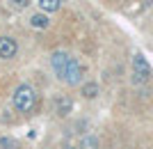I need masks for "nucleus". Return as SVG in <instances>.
I'll return each instance as SVG.
<instances>
[{
  "mask_svg": "<svg viewBox=\"0 0 153 149\" xmlns=\"http://www.w3.org/2000/svg\"><path fill=\"white\" fill-rule=\"evenodd\" d=\"M30 23H32V28H37V30H46V28L51 25V21H48L46 14H32Z\"/></svg>",
  "mask_w": 153,
  "mask_h": 149,
  "instance_id": "0eeeda50",
  "label": "nucleus"
},
{
  "mask_svg": "<svg viewBox=\"0 0 153 149\" xmlns=\"http://www.w3.org/2000/svg\"><path fill=\"white\" fill-rule=\"evenodd\" d=\"M69 60H71V55H69V53H64V51H55L51 55V67H53V71L57 73V78L62 76V71L66 69Z\"/></svg>",
  "mask_w": 153,
  "mask_h": 149,
  "instance_id": "20e7f679",
  "label": "nucleus"
},
{
  "mask_svg": "<svg viewBox=\"0 0 153 149\" xmlns=\"http://www.w3.org/2000/svg\"><path fill=\"white\" fill-rule=\"evenodd\" d=\"M149 78H151V67H149L146 58L142 53H137L133 58V83L142 85V83H146Z\"/></svg>",
  "mask_w": 153,
  "mask_h": 149,
  "instance_id": "f03ea898",
  "label": "nucleus"
},
{
  "mask_svg": "<svg viewBox=\"0 0 153 149\" xmlns=\"http://www.w3.org/2000/svg\"><path fill=\"white\" fill-rule=\"evenodd\" d=\"M0 149H16V140L2 136V138H0Z\"/></svg>",
  "mask_w": 153,
  "mask_h": 149,
  "instance_id": "9d476101",
  "label": "nucleus"
},
{
  "mask_svg": "<svg viewBox=\"0 0 153 149\" xmlns=\"http://www.w3.org/2000/svg\"><path fill=\"white\" fill-rule=\"evenodd\" d=\"M96 94H98V85H96V83L82 85V97H85V99H94Z\"/></svg>",
  "mask_w": 153,
  "mask_h": 149,
  "instance_id": "1a4fd4ad",
  "label": "nucleus"
},
{
  "mask_svg": "<svg viewBox=\"0 0 153 149\" xmlns=\"http://www.w3.org/2000/svg\"><path fill=\"white\" fill-rule=\"evenodd\" d=\"M19 51V46L12 37H0V58L2 60H12Z\"/></svg>",
  "mask_w": 153,
  "mask_h": 149,
  "instance_id": "39448f33",
  "label": "nucleus"
},
{
  "mask_svg": "<svg viewBox=\"0 0 153 149\" xmlns=\"http://www.w3.org/2000/svg\"><path fill=\"white\" fill-rule=\"evenodd\" d=\"M59 80L66 83V85H78L82 80V64H80L76 58H71L69 64H66V69H64L62 76H59Z\"/></svg>",
  "mask_w": 153,
  "mask_h": 149,
  "instance_id": "7ed1b4c3",
  "label": "nucleus"
},
{
  "mask_svg": "<svg viewBox=\"0 0 153 149\" xmlns=\"http://www.w3.org/2000/svg\"><path fill=\"white\" fill-rule=\"evenodd\" d=\"M39 7H41L44 12H57L59 0H39Z\"/></svg>",
  "mask_w": 153,
  "mask_h": 149,
  "instance_id": "6e6552de",
  "label": "nucleus"
},
{
  "mask_svg": "<svg viewBox=\"0 0 153 149\" xmlns=\"http://www.w3.org/2000/svg\"><path fill=\"white\" fill-rule=\"evenodd\" d=\"M66 149H73V147H66Z\"/></svg>",
  "mask_w": 153,
  "mask_h": 149,
  "instance_id": "f8f14e48",
  "label": "nucleus"
},
{
  "mask_svg": "<svg viewBox=\"0 0 153 149\" xmlns=\"http://www.w3.org/2000/svg\"><path fill=\"white\" fill-rule=\"evenodd\" d=\"M71 110H73V103H71V99H69V97H59V99H55V112H57L59 117H66Z\"/></svg>",
  "mask_w": 153,
  "mask_h": 149,
  "instance_id": "423d86ee",
  "label": "nucleus"
},
{
  "mask_svg": "<svg viewBox=\"0 0 153 149\" xmlns=\"http://www.w3.org/2000/svg\"><path fill=\"white\" fill-rule=\"evenodd\" d=\"M34 103H37V94L30 85H19L12 94V106L14 110L19 112H32L34 110Z\"/></svg>",
  "mask_w": 153,
  "mask_h": 149,
  "instance_id": "f257e3e1",
  "label": "nucleus"
},
{
  "mask_svg": "<svg viewBox=\"0 0 153 149\" xmlns=\"http://www.w3.org/2000/svg\"><path fill=\"white\" fill-rule=\"evenodd\" d=\"M12 2H14L16 7H19V9H23V7H27V5H30V0H12Z\"/></svg>",
  "mask_w": 153,
  "mask_h": 149,
  "instance_id": "9b49d317",
  "label": "nucleus"
}]
</instances>
